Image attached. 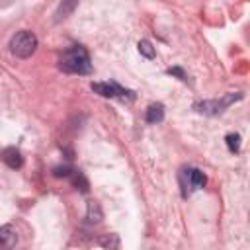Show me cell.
Instances as JSON below:
<instances>
[{
    "mask_svg": "<svg viewBox=\"0 0 250 250\" xmlns=\"http://www.w3.org/2000/svg\"><path fill=\"white\" fill-rule=\"evenodd\" d=\"M137 49H139V53H141L145 59H154V57H156V51H154L152 43L146 41V39H141L139 45H137Z\"/></svg>",
    "mask_w": 250,
    "mask_h": 250,
    "instance_id": "obj_13",
    "label": "cell"
},
{
    "mask_svg": "<svg viewBox=\"0 0 250 250\" xmlns=\"http://www.w3.org/2000/svg\"><path fill=\"white\" fill-rule=\"evenodd\" d=\"M2 160H4V164H6L8 168H12V170H20V168L23 166V156H21V152H20L16 146L4 148Z\"/></svg>",
    "mask_w": 250,
    "mask_h": 250,
    "instance_id": "obj_6",
    "label": "cell"
},
{
    "mask_svg": "<svg viewBox=\"0 0 250 250\" xmlns=\"http://www.w3.org/2000/svg\"><path fill=\"white\" fill-rule=\"evenodd\" d=\"M92 90L102 98H119V100H135V92L119 86L117 82H92Z\"/></svg>",
    "mask_w": 250,
    "mask_h": 250,
    "instance_id": "obj_5",
    "label": "cell"
},
{
    "mask_svg": "<svg viewBox=\"0 0 250 250\" xmlns=\"http://www.w3.org/2000/svg\"><path fill=\"white\" fill-rule=\"evenodd\" d=\"M242 100V94L240 92H229L225 94L221 100H205V102H197L193 104V109L197 113H203V115H221L229 105H232L234 102Z\"/></svg>",
    "mask_w": 250,
    "mask_h": 250,
    "instance_id": "obj_3",
    "label": "cell"
},
{
    "mask_svg": "<svg viewBox=\"0 0 250 250\" xmlns=\"http://www.w3.org/2000/svg\"><path fill=\"white\" fill-rule=\"evenodd\" d=\"M70 184H72V188L80 189L82 193H88V189H90V184H88L86 176H84L80 170H74V172H72V176H70Z\"/></svg>",
    "mask_w": 250,
    "mask_h": 250,
    "instance_id": "obj_11",
    "label": "cell"
},
{
    "mask_svg": "<svg viewBox=\"0 0 250 250\" xmlns=\"http://www.w3.org/2000/svg\"><path fill=\"white\" fill-rule=\"evenodd\" d=\"M74 172V168H70L68 164H62V166H55L53 168V176L55 178H70Z\"/></svg>",
    "mask_w": 250,
    "mask_h": 250,
    "instance_id": "obj_15",
    "label": "cell"
},
{
    "mask_svg": "<svg viewBox=\"0 0 250 250\" xmlns=\"http://www.w3.org/2000/svg\"><path fill=\"white\" fill-rule=\"evenodd\" d=\"M98 244L105 250H119L121 248V240H119V234L115 232H105V234H100L98 236Z\"/></svg>",
    "mask_w": 250,
    "mask_h": 250,
    "instance_id": "obj_10",
    "label": "cell"
},
{
    "mask_svg": "<svg viewBox=\"0 0 250 250\" xmlns=\"http://www.w3.org/2000/svg\"><path fill=\"white\" fill-rule=\"evenodd\" d=\"M145 119H146V123H150V125H156V123H160V121L164 119V105H162L160 102H156V104H150V105L146 107Z\"/></svg>",
    "mask_w": 250,
    "mask_h": 250,
    "instance_id": "obj_8",
    "label": "cell"
},
{
    "mask_svg": "<svg viewBox=\"0 0 250 250\" xmlns=\"http://www.w3.org/2000/svg\"><path fill=\"white\" fill-rule=\"evenodd\" d=\"M205 174L199 168H182L180 172V186H182V195L188 197L191 191L201 189L205 186Z\"/></svg>",
    "mask_w": 250,
    "mask_h": 250,
    "instance_id": "obj_4",
    "label": "cell"
},
{
    "mask_svg": "<svg viewBox=\"0 0 250 250\" xmlns=\"http://www.w3.org/2000/svg\"><path fill=\"white\" fill-rule=\"evenodd\" d=\"M78 4L76 2H62L59 8H57V12H55V21H61V20H64L74 8H76Z\"/></svg>",
    "mask_w": 250,
    "mask_h": 250,
    "instance_id": "obj_12",
    "label": "cell"
},
{
    "mask_svg": "<svg viewBox=\"0 0 250 250\" xmlns=\"http://www.w3.org/2000/svg\"><path fill=\"white\" fill-rule=\"evenodd\" d=\"M102 219H104V211H102L100 203L98 201H88V205H86V223L98 225V223H102Z\"/></svg>",
    "mask_w": 250,
    "mask_h": 250,
    "instance_id": "obj_9",
    "label": "cell"
},
{
    "mask_svg": "<svg viewBox=\"0 0 250 250\" xmlns=\"http://www.w3.org/2000/svg\"><path fill=\"white\" fill-rule=\"evenodd\" d=\"M225 143H227V146H229L230 152H238L240 150V135L238 133H229L225 137Z\"/></svg>",
    "mask_w": 250,
    "mask_h": 250,
    "instance_id": "obj_14",
    "label": "cell"
},
{
    "mask_svg": "<svg viewBox=\"0 0 250 250\" xmlns=\"http://www.w3.org/2000/svg\"><path fill=\"white\" fill-rule=\"evenodd\" d=\"M35 49H37V37L29 29H21L16 35H12V39H10V51L18 59L31 57L35 53Z\"/></svg>",
    "mask_w": 250,
    "mask_h": 250,
    "instance_id": "obj_2",
    "label": "cell"
},
{
    "mask_svg": "<svg viewBox=\"0 0 250 250\" xmlns=\"http://www.w3.org/2000/svg\"><path fill=\"white\" fill-rule=\"evenodd\" d=\"M18 242V234H16V229L12 225H2L0 227V244L4 250H12Z\"/></svg>",
    "mask_w": 250,
    "mask_h": 250,
    "instance_id": "obj_7",
    "label": "cell"
},
{
    "mask_svg": "<svg viewBox=\"0 0 250 250\" xmlns=\"http://www.w3.org/2000/svg\"><path fill=\"white\" fill-rule=\"evenodd\" d=\"M59 66L66 74H90L92 72V62L86 47L82 45H72L68 47L59 61Z\"/></svg>",
    "mask_w": 250,
    "mask_h": 250,
    "instance_id": "obj_1",
    "label": "cell"
},
{
    "mask_svg": "<svg viewBox=\"0 0 250 250\" xmlns=\"http://www.w3.org/2000/svg\"><path fill=\"white\" fill-rule=\"evenodd\" d=\"M166 72H168V74H172V76H178L182 82H188V74H186V72H184L180 66H170Z\"/></svg>",
    "mask_w": 250,
    "mask_h": 250,
    "instance_id": "obj_16",
    "label": "cell"
}]
</instances>
